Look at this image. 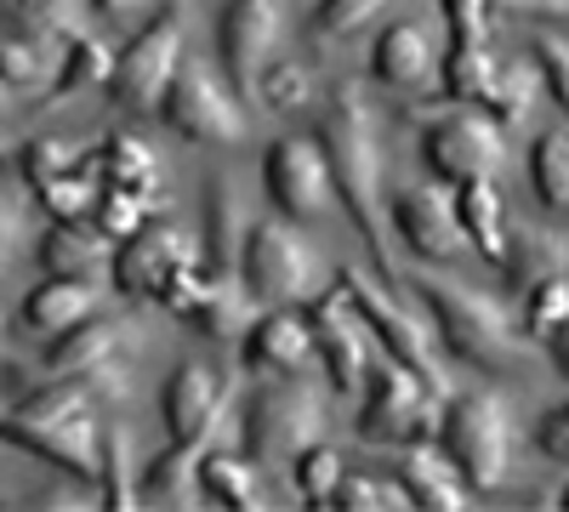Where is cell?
Returning a JSON list of instances; mask_svg holds the SVG:
<instances>
[{
    "label": "cell",
    "instance_id": "24",
    "mask_svg": "<svg viewBox=\"0 0 569 512\" xmlns=\"http://www.w3.org/2000/svg\"><path fill=\"white\" fill-rule=\"evenodd\" d=\"M456 217L467 228V245L479 251L490 268H501L507 262V245H512V228H507V200H501V189H496L490 177L456 189Z\"/></svg>",
    "mask_w": 569,
    "mask_h": 512
},
{
    "label": "cell",
    "instance_id": "30",
    "mask_svg": "<svg viewBox=\"0 0 569 512\" xmlns=\"http://www.w3.org/2000/svg\"><path fill=\"white\" fill-rule=\"evenodd\" d=\"M547 273H569V251L552 234H541V228H518L512 245H507V262H501L507 291H525L530 297V285H541Z\"/></svg>",
    "mask_w": 569,
    "mask_h": 512
},
{
    "label": "cell",
    "instance_id": "7",
    "mask_svg": "<svg viewBox=\"0 0 569 512\" xmlns=\"http://www.w3.org/2000/svg\"><path fill=\"white\" fill-rule=\"evenodd\" d=\"M439 388L421 382L405 359H382L365 377V404H359V433L370 444H421L427 428L439 422Z\"/></svg>",
    "mask_w": 569,
    "mask_h": 512
},
{
    "label": "cell",
    "instance_id": "5",
    "mask_svg": "<svg viewBox=\"0 0 569 512\" xmlns=\"http://www.w3.org/2000/svg\"><path fill=\"white\" fill-rule=\"evenodd\" d=\"M439 450L461 468L472 490H501L512 479V415L501 393H467L445 410Z\"/></svg>",
    "mask_w": 569,
    "mask_h": 512
},
{
    "label": "cell",
    "instance_id": "44",
    "mask_svg": "<svg viewBox=\"0 0 569 512\" xmlns=\"http://www.w3.org/2000/svg\"><path fill=\"white\" fill-rule=\"evenodd\" d=\"M445 23H450V46H490L496 29V0H439Z\"/></svg>",
    "mask_w": 569,
    "mask_h": 512
},
{
    "label": "cell",
    "instance_id": "32",
    "mask_svg": "<svg viewBox=\"0 0 569 512\" xmlns=\"http://www.w3.org/2000/svg\"><path fill=\"white\" fill-rule=\"evenodd\" d=\"M7 29L34 34V40H80L86 12L74 0H7Z\"/></svg>",
    "mask_w": 569,
    "mask_h": 512
},
{
    "label": "cell",
    "instance_id": "23",
    "mask_svg": "<svg viewBox=\"0 0 569 512\" xmlns=\"http://www.w3.org/2000/svg\"><path fill=\"white\" fill-rule=\"evenodd\" d=\"M405 490H410V501L421 506V512H467L472 506V484L461 479V468L445 455V450H433V444H416L410 455H405Z\"/></svg>",
    "mask_w": 569,
    "mask_h": 512
},
{
    "label": "cell",
    "instance_id": "8",
    "mask_svg": "<svg viewBox=\"0 0 569 512\" xmlns=\"http://www.w3.org/2000/svg\"><path fill=\"white\" fill-rule=\"evenodd\" d=\"M325 433V399L297 377L262 382L246 404V444L257 461H297L308 444H319Z\"/></svg>",
    "mask_w": 569,
    "mask_h": 512
},
{
    "label": "cell",
    "instance_id": "1",
    "mask_svg": "<svg viewBox=\"0 0 569 512\" xmlns=\"http://www.w3.org/2000/svg\"><path fill=\"white\" fill-rule=\"evenodd\" d=\"M319 143L330 154V177H337V200L342 211L353 217V228L365 234L370 257L382 273H393V257H388V149H382V120H376V103L353 80L337 86L330 109L319 114Z\"/></svg>",
    "mask_w": 569,
    "mask_h": 512
},
{
    "label": "cell",
    "instance_id": "27",
    "mask_svg": "<svg viewBox=\"0 0 569 512\" xmlns=\"http://www.w3.org/2000/svg\"><path fill=\"white\" fill-rule=\"evenodd\" d=\"M200 444H171L166 455L149 461V473H142V501L149 506H200L206 484H200Z\"/></svg>",
    "mask_w": 569,
    "mask_h": 512
},
{
    "label": "cell",
    "instance_id": "4",
    "mask_svg": "<svg viewBox=\"0 0 569 512\" xmlns=\"http://www.w3.org/2000/svg\"><path fill=\"white\" fill-rule=\"evenodd\" d=\"M421 131V160L439 182L450 189H467V182H485L501 171L507 143H501V120L472 109V103H433V109H416L410 114Z\"/></svg>",
    "mask_w": 569,
    "mask_h": 512
},
{
    "label": "cell",
    "instance_id": "45",
    "mask_svg": "<svg viewBox=\"0 0 569 512\" xmlns=\"http://www.w3.org/2000/svg\"><path fill=\"white\" fill-rule=\"evenodd\" d=\"M91 222H98L103 234H114V240H131V234H142V228H149V200H137V194H126V189H109Z\"/></svg>",
    "mask_w": 569,
    "mask_h": 512
},
{
    "label": "cell",
    "instance_id": "31",
    "mask_svg": "<svg viewBox=\"0 0 569 512\" xmlns=\"http://www.w3.org/2000/svg\"><path fill=\"white\" fill-rule=\"evenodd\" d=\"M200 484L228 512H262V506H273L268 490H262V479H257V468H251V461H240V455H206L200 461Z\"/></svg>",
    "mask_w": 569,
    "mask_h": 512
},
{
    "label": "cell",
    "instance_id": "49",
    "mask_svg": "<svg viewBox=\"0 0 569 512\" xmlns=\"http://www.w3.org/2000/svg\"><path fill=\"white\" fill-rule=\"evenodd\" d=\"M547 348H552V370H558V377L569 382V319H563L558 331L547 337Z\"/></svg>",
    "mask_w": 569,
    "mask_h": 512
},
{
    "label": "cell",
    "instance_id": "3",
    "mask_svg": "<svg viewBox=\"0 0 569 512\" xmlns=\"http://www.w3.org/2000/svg\"><path fill=\"white\" fill-rule=\"evenodd\" d=\"M410 291L427 308V319H433V331L445 337L450 359L479 364V370H490V377H512V370L525 364V337L512 331L501 302L479 297L472 285H461V279H450V273H416Z\"/></svg>",
    "mask_w": 569,
    "mask_h": 512
},
{
    "label": "cell",
    "instance_id": "28",
    "mask_svg": "<svg viewBox=\"0 0 569 512\" xmlns=\"http://www.w3.org/2000/svg\"><path fill=\"white\" fill-rule=\"evenodd\" d=\"M98 165H103V177H109V189H126V194H137V200H166V177H160V160L149 154V143L142 137H126V131H114L109 143L98 149Z\"/></svg>",
    "mask_w": 569,
    "mask_h": 512
},
{
    "label": "cell",
    "instance_id": "16",
    "mask_svg": "<svg viewBox=\"0 0 569 512\" xmlns=\"http://www.w3.org/2000/svg\"><path fill=\"white\" fill-rule=\"evenodd\" d=\"M393 234L421 262H456L467 251V228L456 217V189L450 182H410V189H399L393 194Z\"/></svg>",
    "mask_w": 569,
    "mask_h": 512
},
{
    "label": "cell",
    "instance_id": "26",
    "mask_svg": "<svg viewBox=\"0 0 569 512\" xmlns=\"http://www.w3.org/2000/svg\"><path fill=\"white\" fill-rule=\"evenodd\" d=\"M114 234H103L98 222H58L52 234L40 240V268L46 273H103L114 268Z\"/></svg>",
    "mask_w": 569,
    "mask_h": 512
},
{
    "label": "cell",
    "instance_id": "37",
    "mask_svg": "<svg viewBox=\"0 0 569 512\" xmlns=\"http://www.w3.org/2000/svg\"><path fill=\"white\" fill-rule=\"evenodd\" d=\"M103 506H120V512H131V506H149L142 501V484L131 479V433L114 422L109 433H103Z\"/></svg>",
    "mask_w": 569,
    "mask_h": 512
},
{
    "label": "cell",
    "instance_id": "47",
    "mask_svg": "<svg viewBox=\"0 0 569 512\" xmlns=\"http://www.w3.org/2000/svg\"><path fill=\"white\" fill-rule=\"evenodd\" d=\"M536 450H541L547 461H569V399H563V404H552V410L541 415V428H536Z\"/></svg>",
    "mask_w": 569,
    "mask_h": 512
},
{
    "label": "cell",
    "instance_id": "48",
    "mask_svg": "<svg viewBox=\"0 0 569 512\" xmlns=\"http://www.w3.org/2000/svg\"><path fill=\"white\" fill-rule=\"evenodd\" d=\"M496 18H569V0H496Z\"/></svg>",
    "mask_w": 569,
    "mask_h": 512
},
{
    "label": "cell",
    "instance_id": "25",
    "mask_svg": "<svg viewBox=\"0 0 569 512\" xmlns=\"http://www.w3.org/2000/svg\"><path fill=\"white\" fill-rule=\"evenodd\" d=\"M251 302H257V297L246 291L240 268H217L211 291L194 302L188 324H194L200 337H211V342H246V331H251Z\"/></svg>",
    "mask_w": 569,
    "mask_h": 512
},
{
    "label": "cell",
    "instance_id": "15",
    "mask_svg": "<svg viewBox=\"0 0 569 512\" xmlns=\"http://www.w3.org/2000/svg\"><path fill=\"white\" fill-rule=\"evenodd\" d=\"M284 34V7L279 0H228L222 29H217V52H222V74L233 91L262 86V74L273 69V46Z\"/></svg>",
    "mask_w": 569,
    "mask_h": 512
},
{
    "label": "cell",
    "instance_id": "35",
    "mask_svg": "<svg viewBox=\"0 0 569 512\" xmlns=\"http://www.w3.org/2000/svg\"><path fill=\"white\" fill-rule=\"evenodd\" d=\"M109 80H114V52L98 34H80V40H69V58H63L58 80H52V98H74V91L109 86Z\"/></svg>",
    "mask_w": 569,
    "mask_h": 512
},
{
    "label": "cell",
    "instance_id": "2",
    "mask_svg": "<svg viewBox=\"0 0 569 512\" xmlns=\"http://www.w3.org/2000/svg\"><path fill=\"white\" fill-rule=\"evenodd\" d=\"M98 388L91 382H63L46 377L34 393L12 399L7 410V439L40 461H52L58 473H74L80 484L103 479V422H98Z\"/></svg>",
    "mask_w": 569,
    "mask_h": 512
},
{
    "label": "cell",
    "instance_id": "21",
    "mask_svg": "<svg viewBox=\"0 0 569 512\" xmlns=\"http://www.w3.org/2000/svg\"><path fill=\"white\" fill-rule=\"evenodd\" d=\"M91 313H103V285L86 273H52L18 302V324L34 337H63Z\"/></svg>",
    "mask_w": 569,
    "mask_h": 512
},
{
    "label": "cell",
    "instance_id": "38",
    "mask_svg": "<svg viewBox=\"0 0 569 512\" xmlns=\"http://www.w3.org/2000/svg\"><path fill=\"white\" fill-rule=\"evenodd\" d=\"M74 165H86V154H80V143H69V137H34V143H23V154H18V171H23V182L34 194L46 189V182L69 177Z\"/></svg>",
    "mask_w": 569,
    "mask_h": 512
},
{
    "label": "cell",
    "instance_id": "6",
    "mask_svg": "<svg viewBox=\"0 0 569 512\" xmlns=\"http://www.w3.org/2000/svg\"><path fill=\"white\" fill-rule=\"evenodd\" d=\"M337 285L348 291L353 313L365 319V331L382 342V353L405 359L421 382H433L439 393H450V377H445V364H439V353H433V319H416L388 285H376L365 268H342Z\"/></svg>",
    "mask_w": 569,
    "mask_h": 512
},
{
    "label": "cell",
    "instance_id": "11",
    "mask_svg": "<svg viewBox=\"0 0 569 512\" xmlns=\"http://www.w3.org/2000/svg\"><path fill=\"white\" fill-rule=\"evenodd\" d=\"M177 69H182V23L166 12L154 23H142L126 52L114 58V80H109V98L114 109L126 114H160L171 86H177Z\"/></svg>",
    "mask_w": 569,
    "mask_h": 512
},
{
    "label": "cell",
    "instance_id": "40",
    "mask_svg": "<svg viewBox=\"0 0 569 512\" xmlns=\"http://www.w3.org/2000/svg\"><path fill=\"white\" fill-rule=\"evenodd\" d=\"M563 319H569V273H547L541 285H530V302H525V331H530L536 342H547Z\"/></svg>",
    "mask_w": 569,
    "mask_h": 512
},
{
    "label": "cell",
    "instance_id": "51",
    "mask_svg": "<svg viewBox=\"0 0 569 512\" xmlns=\"http://www.w3.org/2000/svg\"><path fill=\"white\" fill-rule=\"evenodd\" d=\"M558 506H563V512H569V484H563V490H558Z\"/></svg>",
    "mask_w": 569,
    "mask_h": 512
},
{
    "label": "cell",
    "instance_id": "42",
    "mask_svg": "<svg viewBox=\"0 0 569 512\" xmlns=\"http://www.w3.org/2000/svg\"><path fill=\"white\" fill-rule=\"evenodd\" d=\"M388 12V0H319L313 7V34L319 40H348L365 23H376Z\"/></svg>",
    "mask_w": 569,
    "mask_h": 512
},
{
    "label": "cell",
    "instance_id": "46",
    "mask_svg": "<svg viewBox=\"0 0 569 512\" xmlns=\"http://www.w3.org/2000/svg\"><path fill=\"white\" fill-rule=\"evenodd\" d=\"M536 63H541V74H547V91L558 98V109L569 114V40L536 34Z\"/></svg>",
    "mask_w": 569,
    "mask_h": 512
},
{
    "label": "cell",
    "instance_id": "29",
    "mask_svg": "<svg viewBox=\"0 0 569 512\" xmlns=\"http://www.w3.org/2000/svg\"><path fill=\"white\" fill-rule=\"evenodd\" d=\"M206 240H211V262L217 268H240V245H246V205H240V189H233V177H211L206 182Z\"/></svg>",
    "mask_w": 569,
    "mask_h": 512
},
{
    "label": "cell",
    "instance_id": "10",
    "mask_svg": "<svg viewBox=\"0 0 569 512\" xmlns=\"http://www.w3.org/2000/svg\"><path fill=\"white\" fill-rule=\"evenodd\" d=\"M131 348H137L131 319L91 313V319L74 324V331L52 337L40 370H46V377H63V382H91L103 399H120L126 393V353Z\"/></svg>",
    "mask_w": 569,
    "mask_h": 512
},
{
    "label": "cell",
    "instance_id": "14",
    "mask_svg": "<svg viewBox=\"0 0 569 512\" xmlns=\"http://www.w3.org/2000/svg\"><path fill=\"white\" fill-rule=\"evenodd\" d=\"M439 86L450 103H472L496 120H518L530 114V74L518 63H501L490 46H450L445 52V69H439Z\"/></svg>",
    "mask_w": 569,
    "mask_h": 512
},
{
    "label": "cell",
    "instance_id": "43",
    "mask_svg": "<svg viewBox=\"0 0 569 512\" xmlns=\"http://www.w3.org/2000/svg\"><path fill=\"white\" fill-rule=\"evenodd\" d=\"M0 74H7L12 91H34L46 80V40L7 29V46H0Z\"/></svg>",
    "mask_w": 569,
    "mask_h": 512
},
{
    "label": "cell",
    "instance_id": "34",
    "mask_svg": "<svg viewBox=\"0 0 569 512\" xmlns=\"http://www.w3.org/2000/svg\"><path fill=\"white\" fill-rule=\"evenodd\" d=\"M416 506L405 479H376V473H342L337 495H330V512H405Z\"/></svg>",
    "mask_w": 569,
    "mask_h": 512
},
{
    "label": "cell",
    "instance_id": "9",
    "mask_svg": "<svg viewBox=\"0 0 569 512\" xmlns=\"http://www.w3.org/2000/svg\"><path fill=\"white\" fill-rule=\"evenodd\" d=\"M313 273H319V257L313 245L291 228V217H257L246 228V245H240V279H246V291L262 302V308H284V302H297L308 285H313Z\"/></svg>",
    "mask_w": 569,
    "mask_h": 512
},
{
    "label": "cell",
    "instance_id": "22",
    "mask_svg": "<svg viewBox=\"0 0 569 512\" xmlns=\"http://www.w3.org/2000/svg\"><path fill=\"white\" fill-rule=\"evenodd\" d=\"M439 69L445 63L433 52V34H427V23H416V18L388 23L370 46V74L382 86H393V91H427Z\"/></svg>",
    "mask_w": 569,
    "mask_h": 512
},
{
    "label": "cell",
    "instance_id": "20",
    "mask_svg": "<svg viewBox=\"0 0 569 512\" xmlns=\"http://www.w3.org/2000/svg\"><path fill=\"white\" fill-rule=\"evenodd\" d=\"M222 377L217 364H177V377L166 382V433L171 444H206V433L217 428V410H222Z\"/></svg>",
    "mask_w": 569,
    "mask_h": 512
},
{
    "label": "cell",
    "instance_id": "41",
    "mask_svg": "<svg viewBox=\"0 0 569 512\" xmlns=\"http://www.w3.org/2000/svg\"><path fill=\"white\" fill-rule=\"evenodd\" d=\"M257 98H262L273 114L308 109V103H313V74H308V63H273V69L262 74V86H257Z\"/></svg>",
    "mask_w": 569,
    "mask_h": 512
},
{
    "label": "cell",
    "instance_id": "19",
    "mask_svg": "<svg viewBox=\"0 0 569 512\" xmlns=\"http://www.w3.org/2000/svg\"><path fill=\"white\" fill-rule=\"evenodd\" d=\"M246 364L251 370H273V377H297V370L313 364L319 353V337H313V319L308 308H268L251 331H246Z\"/></svg>",
    "mask_w": 569,
    "mask_h": 512
},
{
    "label": "cell",
    "instance_id": "17",
    "mask_svg": "<svg viewBox=\"0 0 569 512\" xmlns=\"http://www.w3.org/2000/svg\"><path fill=\"white\" fill-rule=\"evenodd\" d=\"M200 262V240L177 222H160V228H142V234L120 240V257H114V285L120 297L131 302H160L166 285L188 268Z\"/></svg>",
    "mask_w": 569,
    "mask_h": 512
},
{
    "label": "cell",
    "instance_id": "13",
    "mask_svg": "<svg viewBox=\"0 0 569 512\" xmlns=\"http://www.w3.org/2000/svg\"><path fill=\"white\" fill-rule=\"evenodd\" d=\"M166 126L182 137V143H217V149H233L240 137L251 131L246 126V109L233 103V86H222L217 74H206L200 63H182L177 69V86L166 98Z\"/></svg>",
    "mask_w": 569,
    "mask_h": 512
},
{
    "label": "cell",
    "instance_id": "12",
    "mask_svg": "<svg viewBox=\"0 0 569 512\" xmlns=\"http://www.w3.org/2000/svg\"><path fill=\"white\" fill-rule=\"evenodd\" d=\"M262 189L273 200L279 217L291 222H313L337 200V177H330V154L319 137H279L262 160Z\"/></svg>",
    "mask_w": 569,
    "mask_h": 512
},
{
    "label": "cell",
    "instance_id": "39",
    "mask_svg": "<svg viewBox=\"0 0 569 512\" xmlns=\"http://www.w3.org/2000/svg\"><path fill=\"white\" fill-rule=\"evenodd\" d=\"M291 473H297L302 506L330 512V495H337V479H342V450H330V444H308V450L291 461Z\"/></svg>",
    "mask_w": 569,
    "mask_h": 512
},
{
    "label": "cell",
    "instance_id": "33",
    "mask_svg": "<svg viewBox=\"0 0 569 512\" xmlns=\"http://www.w3.org/2000/svg\"><path fill=\"white\" fill-rule=\"evenodd\" d=\"M98 154H86V165H74L69 177H58V182H46L40 189V205L52 211L58 222H86V217H98V205H103V194H98Z\"/></svg>",
    "mask_w": 569,
    "mask_h": 512
},
{
    "label": "cell",
    "instance_id": "50",
    "mask_svg": "<svg viewBox=\"0 0 569 512\" xmlns=\"http://www.w3.org/2000/svg\"><path fill=\"white\" fill-rule=\"evenodd\" d=\"M91 7H103V12L126 18V12H142V7H149V0H91Z\"/></svg>",
    "mask_w": 569,
    "mask_h": 512
},
{
    "label": "cell",
    "instance_id": "36",
    "mask_svg": "<svg viewBox=\"0 0 569 512\" xmlns=\"http://www.w3.org/2000/svg\"><path fill=\"white\" fill-rule=\"evenodd\" d=\"M530 177H536V194L547 211H569V126L547 131L536 154H530Z\"/></svg>",
    "mask_w": 569,
    "mask_h": 512
},
{
    "label": "cell",
    "instance_id": "18",
    "mask_svg": "<svg viewBox=\"0 0 569 512\" xmlns=\"http://www.w3.org/2000/svg\"><path fill=\"white\" fill-rule=\"evenodd\" d=\"M313 337H319V359H325V377L337 393H359L365 377H370V342H365V319L353 313L348 291L342 285H330L313 308Z\"/></svg>",
    "mask_w": 569,
    "mask_h": 512
}]
</instances>
